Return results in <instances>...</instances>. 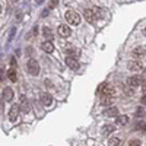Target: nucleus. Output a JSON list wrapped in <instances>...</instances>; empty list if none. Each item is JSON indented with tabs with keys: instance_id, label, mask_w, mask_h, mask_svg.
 Masks as SVG:
<instances>
[{
	"instance_id": "nucleus-24",
	"label": "nucleus",
	"mask_w": 146,
	"mask_h": 146,
	"mask_svg": "<svg viewBox=\"0 0 146 146\" xmlns=\"http://www.w3.org/2000/svg\"><path fill=\"white\" fill-rule=\"evenodd\" d=\"M142 102H143V104H145V105H146V94H145V95H143V96H142Z\"/></svg>"
},
{
	"instance_id": "nucleus-22",
	"label": "nucleus",
	"mask_w": 146,
	"mask_h": 146,
	"mask_svg": "<svg viewBox=\"0 0 146 146\" xmlns=\"http://www.w3.org/2000/svg\"><path fill=\"white\" fill-rule=\"evenodd\" d=\"M129 146H140V142L139 140H131Z\"/></svg>"
},
{
	"instance_id": "nucleus-18",
	"label": "nucleus",
	"mask_w": 146,
	"mask_h": 146,
	"mask_svg": "<svg viewBox=\"0 0 146 146\" xmlns=\"http://www.w3.org/2000/svg\"><path fill=\"white\" fill-rule=\"evenodd\" d=\"M111 131H114V126H111V124H107V126H104L102 127V135H110Z\"/></svg>"
},
{
	"instance_id": "nucleus-15",
	"label": "nucleus",
	"mask_w": 146,
	"mask_h": 146,
	"mask_svg": "<svg viewBox=\"0 0 146 146\" xmlns=\"http://www.w3.org/2000/svg\"><path fill=\"white\" fill-rule=\"evenodd\" d=\"M145 54H146L145 47H136L135 50H133V56H135V57H143Z\"/></svg>"
},
{
	"instance_id": "nucleus-32",
	"label": "nucleus",
	"mask_w": 146,
	"mask_h": 146,
	"mask_svg": "<svg viewBox=\"0 0 146 146\" xmlns=\"http://www.w3.org/2000/svg\"><path fill=\"white\" fill-rule=\"evenodd\" d=\"M145 75H146V69H145Z\"/></svg>"
},
{
	"instance_id": "nucleus-16",
	"label": "nucleus",
	"mask_w": 146,
	"mask_h": 146,
	"mask_svg": "<svg viewBox=\"0 0 146 146\" xmlns=\"http://www.w3.org/2000/svg\"><path fill=\"white\" fill-rule=\"evenodd\" d=\"M19 102H21V105H22V110H23V111L28 113V111H29V105H28V101H27L25 96H21V98H19Z\"/></svg>"
},
{
	"instance_id": "nucleus-30",
	"label": "nucleus",
	"mask_w": 146,
	"mask_h": 146,
	"mask_svg": "<svg viewBox=\"0 0 146 146\" xmlns=\"http://www.w3.org/2000/svg\"><path fill=\"white\" fill-rule=\"evenodd\" d=\"M0 12H2V5H0Z\"/></svg>"
},
{
	"instance_id": "nucleus-29",
	"label": "nucleus",
	"mask_w": 146,
	"mask_h": 146,
	"mask_svg": "<svg viewBox=\"0 0 146 146\" xmlns=\"http://www.w3.org/2000/svg\"><path fill=\"white\" fill-rule=\"evenodd\" d=\"M0 73H2V66H0Z\"/></svg>"
},
{
	"instance_id": "nucleus-20",
	"label": "nucleus",
	"mask_w": 146,
	"mask_h": 146,
	"mask_svg": "<svg viewBox=\"0 0 146 146\" xmlns=\"http://www.w3.org/2000/svg\"><path fill=\"white\" fill-rule=\"evenodd\" d=\"M92 12L95 13V18H102V10H101V7H92Z\"/></svg>"
},
{
	"instance_id": "nucleus-14",
	"label": "nucleus",
	"mask_w": 146,
	"mask_h": 146,
	"mask_svg": "<svg viewBox=\"0 0 146 146\" xmlns=\"http://www.w3.org/2000/svg\"><path fill=\"white\" fill-rule=\"evenodd\" d=\"M115 123H117V126H126L129 123V117L127 115H117Z\"/></svg>"
},
{
	"instance_id": "nucleus-11",
	"label": "nucleus",
	"mask_w": 146,
	"mask_h": 146,
	"mask_svg": "<svg viewBox=\"0 0 146 146\" xmlns=\"http://www.w3.org/2000/svg\"><path fill=\"white\" fill-rule=\"evenodd\" d=\"M13 98V89L12 88H5L3 89V100L5 101H12Z\"/></svg>"
},
{
	"instance_id": "nucleus-13",
	"label": "nucleus",
	"mask_w": 146,
	"mask_h": 146,
	"mask_svg": "<svg viewBox=\"0 0 146 146\" xmlns=\"http://www.w3.org/2000/svg\"><path fill=\"white\" fill-rule=\"evenodd\" d=\"M117 114H118V110L115 107H110L108 110H105V111H104V115L105 117H117Z\"/></svg>"
},
{
	"instance_id": "nucleus-10",
	"label": "nucleus",
	"mask_w": 146,
	"mask_h": 146,
	"mask_svg": "<svg viewBox=\"0 0 146 146\" xmlns=\"http://www.w3.org/2000/svg\"><path fill=\"white\" fill-rule=\"evenodd\" d=\"M83 16H85V19H86L88 22H94V21L96 19V18H95V13L92 12V9H85Z\"/></svg>"
},
{
	"instance_id": "nucleus-6",
	"label": "nucleus",
	"mask_w": 146,
	"mask_h": 146,
	"mask_svg": "<svg viewBox=\"0 0 146 146\" xmlns=\"http://www.w3.org/2000/svg\"><path fill=\"white\" fill-rule=\"evenodd\" d=\"M18 115H19V107L18 105H13L10 108V111H9V120L10 121H16L18 120Z\"/></svg>"
},
{
	"instance_id": "nucleus-19",
	"label": "nucleus",
	"mask_w": 146,
	"mask_h": 146,
	"mask_svg": "<svg viewBox=\"0 0 146 146\" xmlns=\"http://www.w3.org/2000/svg\"><path fill=\"white\" fill-rule=\"evenodd\" d=\"M120 145V139L118 137H111L108 140V146H118Z\"/></svg>"
},
{
	"instance_id": "nucleus-9",
	"label": "nucleus",
	"mask_w": 146,
	"mask_h": 146,
	"mask_svg": "<svg viewBox=\"0 0 146 146\" xmlns=\"http://www.w3.org/2000/svg\"><path fill=\"white\" fill-rule=\"evenodd\" d=\"M41 48H42L45 53H53L54 51V44L51 41H44L42 45H41Z\"/></svg>"
},
{
	"instance_id": "nucleus-1",
	"label": "nucleus",
	"mask_w": 146,
	"mask_h": 146,
	"mask_svg": "<svg viewBox=\"0 0 146 146\" xmlns=\"http://www.w3.org/2000/svg\"><path fill=\"white\" fill-rule=\"evenodd\" d=\"M64 18H66V21L70 23V25H79L80 23V15L76 13L75 10H67L64 13Z\"/></svg>"
},
{
	"instance_id": "nucleus-7",
	"label": "nucleus",
	"mask_w": 146,
	"mask_h": 146,
	"mask_svg": "<svg viewBox=\"0 0 146 146\" xmlns=\"http://www.w3.org/2000/svg\"><path fill=\"white\" fill-rule=\"evenodd\" d=\"M41 102H42L45 107L51 105V102H53V96L48 94V92H44V94L41 95Z\"/></svg>"
},
{
	"instance_id": "nucleus-5",
	"label": "nucleus",
	"mask_w": 146,
	"mask_h": 146,
	"mask_svg": "<svg viewBox=\"0 0 146 146\" xmlns=\"http://www.w3.org/2000/svg\"><path fill=\"white\" fill-rule=\"evenodd\" d=\"M66 64H67V67H70L73 70L79 69V62H78L75 57H66Z\"/></svg>"
},
{
	"instance_id": "nucleus-3",
	"label": "nucleus",
	"mask_w": 146,
	"mask_h": 146,
	"mask_svg": "<svg viewBox=\"0 0 146 146\" xmlns=\"http://www.w3.org/2000/svg\"><path fill=\"white\" fill-rule=\"evenodd\" d=\"M129 69L131 70V72H139V70H142L143 69V64L140 63V62H137V60H131V62H129Z\"/></svg>"
},
{
	"instance_id": "nucleus-31",
	"label": "nucleus",
	"mask_w": 146,
	"mask_h": 146,
	"mask_svg": "<svg viewBox=\"0 0 146 146\" xmlns=\"http://www.w3.org/2000/svg\"><path fill=\"white\" fill-rule=\"evenodd\" d=\"M12 2H18V0H12Z\"/></svg>"
},
{
	"instance_id": "nucleus-27",
	"label": "nucleus",
	"mask_w": 146,
	"mask_h": 146,
	"mask_svg": "<svg viewBox=\"0 0 146 146\" xmlns=\"http://www.w3.org/2000/svg\"><path fill=\"white\" fill-rule=\"evenodd\" d=\"M35 2H36V3H41V2H42V0H35Z\"/></svg>"
},
{
	"instance_id": "nucleus-12",
	"label": "nucleus",
	"mask_w": 146,
	"mask_h": 146,
	"mask_svg": "<svg viewBox=\"0 0 146 146\" xmlns=\"http://www.w3.org/2000/svg\"><path fill=\"white\" fill-rule=\"evenodd\" d=\"M111 102H113V95H108V94L101 95V105H110Z\"/></svg>"
},
{
	"instance_id": "nucleus-28",
	"label": "nucleus",
	"mask_w": 146,
	"mask_h": 146,
	"mask_svg": "<svg viewBox=\"0 0 146 146\" xmlns=\"http://www.w3.org/2000/svg\"><path fill=\"white\" fill-rule=\"evenodd\" d=\"M143 34H145V36H146V28H145V29H143Z\"/></svg>"
},
{
	"instance_id": "nucleus-8",
	"label": "nucleus",
	"mask_w": 146,
	"mask_h": 146,
	"mask_svg": "<svg viewBox=\"0 0 146 146\" xmlns=\"http://www.w3.org/2000/svg\"><path fill=\"white\" fill-rule=\"evenodd\" d=\"M140 83H142V78L140 76H131V78H129V85L133 86V88H137Z\"/></svg>"
},
{
	"instance_id": "nucleus-4",
	"label": "nucleus",
	"mask_w": 146,
	"mask_h": 146,
	"mask_svg": "<svg viewBox=\"0 0 146 146\" xmlns=\"http://www.w3.org/2000/svg\"><path fill=\"white\" fill-rule=\"evenodd\" d=\"M57 34H58L60 36H70L72 31H70V28H69L67 25H60V27L57 28Z\"/></svg>"
},
{
	"instance_id": "nucleus-26",
	"label": "nucleus",
	"mask_w": 146,
	"mask_h": 146,
	"mask_svg": "<svg viewBox=\"0 0 146 146\" xmlns=\"http://www.w3.org/2000/svg\"><path fill=\"white\" fill-rule=\"evenodd\" d=\"M143 91H145V94H146V82L143 83Z\"/></svg>"
},
{
	"instance_id": "nucleus-23",
	"label": "nucleus",
	"mask_w": 146,
	"mask_h": 146,
	"mask_svg": "<svg viewBox=\"0 0 146 146\" xmlns=\"http://www.w3.org/2000/svg\"><path fill=\"white\" fill-rule=\"evenodd\" d=\"M57 2H58V0H51V3L48 5V9H53V7L57 5Z\"/></svg>"
},
{
	"instance_id": "nucleus-17",
	"label": "nucleus",
	"mask_w": 146,
	"mask_h": 146,
	"mask_svg": "<svg viewBox=\"0 0 146 146\" xmlns=\"http://www.w3.org/2000/svg\"><path fill=\"white\" fill-rule=\"evenodd\" d=\"M7 78H9V80H12V82H16V80H18L16 70H15V69H9V72H7Z\"/></svg>"
},
{
	"instance_id": "nucleus-2",
	"label": "nucleus",
	"mask_w": 146,
	"mask_h": 146,
	"mask_svg": "<svg viewBox=\"0 0 146 146\" xmlns=\"http://www.w3.org/2000/svg\"><path fill=\"white\" fill-rule=\"evenodd\" d=\"M27 70H28L29 75L36 76V75L40 73V64H38V62H36V60H34V58H29L28 63H27Z\"/></svg>"
},
{
	"instance_id": "nucleus-25",
	"label": "nucleus",
	"mask_w": 146,
	"mask_h": 146,
	"mask_svg": "<svg viewBox=\"0 0 146 146\" xmlns=\"http://www.w3.org/2000/svg\"><path fill=\"white\" fill-rule=\"evenodd\" d=\"M3 113V102H0V114Z\"/></svg>"
},
{
	"instance_id": "nucleus-21",
	"label": "nucleus",
	"mask_w": 146,
	"mask_h": 146,
	"mask_svg": "<svg viewBox=\"0 0 146 146\" xmlns=\"http://www.w3.org/2000/svg\"><path fill=\"white\" fill-rule=\"evenodd\" d=\"M44 35L47 36L48 40H51V38H53V32H51L50 28H44Z\"/></svg>"
}]
</instances>
